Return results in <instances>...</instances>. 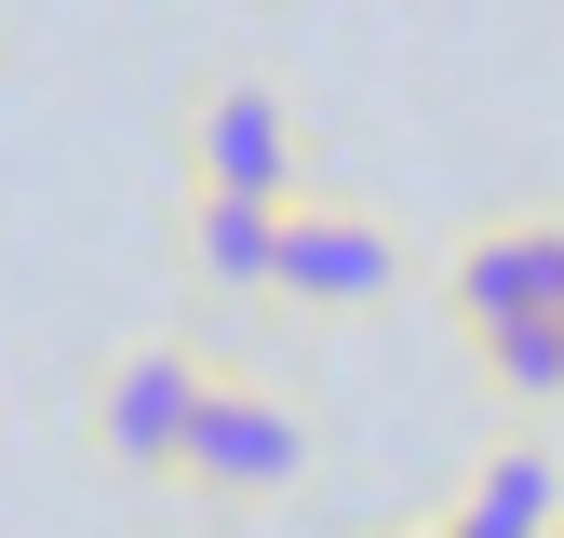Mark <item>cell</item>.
I'll use <instances>...</instances> for the list:
<instances>
[{"label":"cell","instance_id":"6da1fadb","mask_svg":"<svg viewBox=\"0 0 564 538\" xmlns=\"http://www.w3.org/2000/svg\"><path fill=\"white\" fill-rule=\"evenodd\" d=\"M188 485L202 498H282V485H296V471H310V418H296V404H282V390H256V377H216V390H202V418H188Z\"/></svg>","mask_w":564,"mask_h":538},{"label":"cell","instance_id":"7a4b0ae2","mask_svg":"<svg viewBox=\"0 0 564 538\" xmlns=\"http://www.w3.org/2000/svg\"><path fill=\"white\" fill-rule=\"evenodd\" d=\"M188 175L229 189V202H296V108H282V82H202L188 108Z\"/></svg>","mask_w":564,"mask_h":538},{"label":"cell","instance_id":"3957f363","mask_svg":"<svg viewBox=\"0 0 564 538\" xmlns=\"http://www.w3.org/2000/svg\"><path fill=\"white\" fill-rule=\"evenodd\" d=\"M390 283H403V243L364 216V202H282L269 297H296V310H377Z\"/></svg>","mask_w":564,"mask_h":538},{"label":"cell","instance_id":"277c9868","mask_svg":"<svg viewBox=\"0 0 564 538\" xmlns=\"http://www.w3.org/2000/svg\"><path fill=\"white\" fill-rule=\"evenodd\" d=\"M202 390H216V364H188V351H121L108 390H95V444H108L121 471H175Z\"/></svg>","mask_w":564,"mask_h":538},{"label":"cell","instance_id":"5b68a950","mask_svg":"<svg viewBox=\"0 0 564 538\" xmlns=\"http://www.w3.org/2000/svg\"><path fill=\"white\" fill-rule=\"evenodd\" d=\"M524 310H564V229H484L457 256V323H524Z\"/></svg>","mask_w":564,"mask_h":538},{"label":"cell","instance_id":"8992f818","mask_svg":"<svg viewBox=\"0 0 564 538\" xmlns=\"http://www.w3.org/2000/svg\"><path fill=\"white\" fill-rule=\"evenodd\" d=\"M551 525H564V458L551 444H498L431 538H551Z\"/></svg>","mask_w":564,"mask_h":538},{"label":"cell","instance_id":"52a82bcc","mask_svg":"<svg viewBox=\"0 0 564 538\" xmlns=\"http://www.w3.org/2000/svg\"><path fill=\"white\" fill-rule=\"evenodd\" d=\"M188 269H202L216 297H269V269H282V202L202 189V202H188Z\"/></svg>","mask_w":564,"mask_h":538},{"label":"cell","instance_id":"ba28073f","mask_svg":"<svg viewBox=\"0 0 564 538\" xmlns=\"http://www.w3.org/2000/svg\"><path fill=\"white\" fill-rule=\"evenodd\" d=\"M470 351H484V377H498L511 404H564V310H524V323H484Z\"/></svg>","mask_w":564,"mask_h":538},{"label":"cell","instance_id":"9c48e42d","mask_svg":"<svg viewBox=\"0 0 564 538\" xmlns=\"http://www.w3.org/2000/svg\"><path fill=\"white\" fill-rule=\"evenodd\" d=\"M416 538H431V525H416Z\"/></svg>","mask_w":564,"mask_h":538},{"label":"cell","instance_id":"30bf717a","mask_svg":"<svg viewBox=\"0 0 564 538\" xmlns=\"http://www.w3.org/2000/svg\"><path fill=\"white\" fill-rule=\"evenodd\" d=\"M551 538H564V525H551Z\"/></svg>","mask_w":564,"mask_h":538}]
</instances>
